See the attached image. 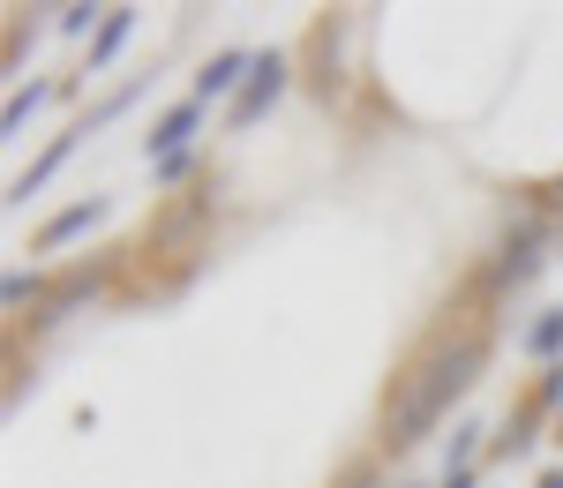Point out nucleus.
Listing matches in <instances>:
<instances>
[{"mask_svg":"<svg viewBox=\"0 0 563 488\" xmlns=\"http://www.w3.org/2000/svg\"><path fill=\"white\" fill-rule=\"evenodd\" d=\"M526 354H541V361L563 354V309H541V323L526 331Z\"/></svg>","mask_w":563,"mask_h":488,"instance_id":"nucleus-10","label":"nucleus"},{"mask_svg":"<svg viewBox=\"0 0 563 488\" xmlns=\"http://www.w3.org/2000/svg\"><path fill=\"white\" fill-rule=\"evenodd\" d=\"M0 293H8V309H23V301H38V278H23V270H15Z\"/></svg>","mask_w":563,"mask_h":488,"instance_id":"nucleus-12","label":"nucleus"},{"mask_svg":"<svg viewBox=\"0 0 563 488\" xmlns=\"http://www.w3.org/2000/svg\"><path fill=\"white\" fill-rule=\"evenodd\" d=\"M556 444H563V436H556Z\"/></svg>","mask_w":563,"mask_h":488,"instance_id":"nucleus-16","label":"nucleus"},{"mask_svg":"<svg viewBox=\"0 0 563 488\" xmlns=\"http://www.w3.org/2000/svg\"><path fill=\"white\" fill-rule=\"evenodd\" d=\"M286 84H294V60H286V53H256L249 84H241V98H233V129H256L263 113L286 98Z\"/></svg>","mask_w":563,"mask_h":488,"instance_id":"nucleus-2","label":"nucleus"},{"mask_svg":"<svg viewBox=\"0 0 563 488\" xmlns=\"http://www.w3.org/2000/svg\"><path fill=\"white\" fill-rule=\"evenodd\" d=\"M541 488H563V466H556V474H541Z\"/></svg>","mask_w":563,"mask_h":488,"instance_id":"nucleus-15","label":"nucleus"},{"mask_svg":"<svg viewBox=\"0 0 563 488\" xmlns=\"http://www.w3.org/2000/svg\"><path fill=\"white\" fill-rule=\"evenodd\" d=\"M90 15H106V8H84V0H76V8H60V31H68V38H84Z\"/></svg>","mask_w":563,"mask_h":488,"instance_id":"nucleus-11","label":"nucleus"},{"mask_svg":"<svg viewBox=\"0 0 563 488\" xmlns=\"http://www.w3.org/2000/svg\"><path fill=\"white\" fill-rule=\"evenodd\" d=\"M90 129H76V135H53V143H45V158L38 166H31V174H15V188H8V203H31V196H38L45 180L60 174V166H68V158H76V143H84Z\"/></svg>","mask_w":563,"mask_h":488,"instance_id":"nucleus-6","label":"nucleus"},{"mask_svg":"<svg viewBox=\"0 0 563 488\" xmlns=\"http://www.w3.org/2000/svg\"><path fill=\"white\" fill-rule=\"evenodd\" d=\"M45 98H53V84H31V90H15V98H8V113H0V135H23V121L38 113Z\"/></svg>","mask_w":563,"mask_h":488,"instance_id":"nucleus-9","label":"nucleus"},{"mask_svg":"<svg viewBox=\"0 0 563 488\" xmlns=\"http://www.w3.org/2000/svg\"><path fill=\"white\" fill-rule=\"evenodd\" d=\"M556 399H563V368L549 361V368H541V391H533V406H556Z\"/></svg>","mask_w":563,"mask_h":488,"instance_id":"nucleus-13","label":"nucleus"},{"mask_svg":"<svg viewBox=\"0 0 563 488\" xmlns=\"http://www.w3.org/2000/svg\"><path fill=\"white\" fill-rule=\"evenodd\" d=\"M541 248H549V241H541V225L526 219L519 233L504 241V256H496V286H504V293H519V286H533V278H541V264H549Z\"/></svg>","mask_w":563,"mask_h":488,"instance_id":"nucleus-3","label":"nucleus"},{"mask_svg":"<svg viewBox=\"0 0 563 488\" xmlns=\"http://www.w3.org/2000/svg\"><path fill=\"white\" fill-rule=\"evenodd\" d=\"M129 31H135V8H106V15H98V38H90V68H106V60L129 45Z\"/></svg>","mask_w":563,"mask_h":488,"instance_id":"nucleus-8","label":"nucleus"},{"mask_svg":"<svg viewBox=\"0 0 563 488\" xmlns=\"http://www.w3.org/2000/svg\"><path fill=\"white\" fill-rule=\"evenodd\" d=\"M196 121H203V106H196V98H180L174 113H158V129L143 135V143H151L158 158H180V151H188V135H196Z\"/></svg>","mask_w":563,"mask_h":488,"instance_id":"nucleus-7","label":"nucleus"},{"mask_svg":"<svg viewBox=\"0 0 563 488\" xmlns=\"http://www.w3.org/2000/svg\"><path fill=\"white\" fill-rule=\"evenodd\" d=\"M443 488H474V466H466V474H451V481H443Z\"/></svg>","mask_w":563,"mask_h":488,"instance_id":"nucleus-14","label":"nucleus"},{"mask_svg":"<svg viewBox=\"0 0 563 488\" xmlns=\"http://www.w3.org/2000/svg\"><path fill=\"white\" fill-rule=\"evenodd\" d=\"M98 219H106V196H84V203H68L60 219H45L38 233H31V248H38V256H53V248H68V241H84V233H90Z\"/></svg>","mask_w":563,"mask_h":488,"instance_id":"nucleus-4","label":"nucleus"},{"mask_svg":"<svg viewBox=\"0 0 563 488\" xmlns=\"http://www.w3.org/2000/svg\"><path fill=\"white\" fill-rule=\"evenodd\" d=\"M249 68H256V53H211V68L196 76V106H211V98H241Z\"/></svg>","mask_w":563,"mask_h":488,"instance_id":"nucleus-5","label":"nucleus"},{"mask_svg":"<svg viewBox=\"0 0 563 488\" xmlns=\"http://www.w3.org/2000/svg\"><path fill=\"white\" fill-rule=\"evenodd\" d=\"M481 361H488V346L481 339H459V346H443V354H429L406 384H398V399H390V444L406 451V444H421L435 421L451 413V406L474 391V376H481Z\"/></svg>","mask_w":563,"mask_h":488,"instance_id":"nucleus-1","label":"nucleus"}]
</instances>
